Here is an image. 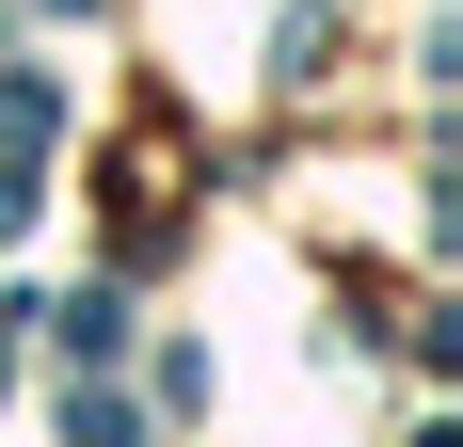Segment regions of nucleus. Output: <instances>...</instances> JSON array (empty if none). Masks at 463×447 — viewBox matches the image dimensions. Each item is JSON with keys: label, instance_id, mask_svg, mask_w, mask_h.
<instances>
[{"label": "nucleus", "instance_id": "7ed1b4c3", "mask_svg": "<svg viewBox=\"0 0 463 447\" xmlns=\"http://www.w3.org/2000/svg\"><path fill=\"white\" fill-rule=\"evenodd\" d=\"M320 16H335V0H288V33H272V81H320Z\"/></svg>", "mask_w": 463, "mask_h": 447}, {"label": "nucleus", "instance_id": "f257e3e1", "mask_svg": "<svg viewBox=\"0 0 463 447\" xmlns=\"http://www.w3.org/2000/svg\"><path fill=\"white\" fill-rule=\"evenodd\" d=\"M33 319H48V336H64V352H80V367L112 352V336H128V304H112V288H80V304H33Z\"/></svg>", "mask_w": 463, "mask_h": 447}, {"label": "nucleus", "instance_id": "20e7f679", "mask_svg": "<svg viewBox=\"0 0 463 447\" xmlns=\"http://www.w3.org/2000/svg\"><path fill=\"white\" fill-rule=\"evenodd\" d=\"M16 224H33V176H16V160H0V240H16Z\"/></svg>", "mask_w": 463, "mask_h": 447}, {"label": "nucleus", "instance_id": "f03ea898", "mask_svg": "<svg viewBox=\"0 0 463 447\" xmlns=\"http://www.w3.org/2000/svg\"><path fill=\"white\" fill-rule=\"evenodd\" d=\"M64 447H144V415H128V400H80V384H64Z\"/></svg>", "mask_w": 463, "mask_h": 447}]
</instances>
